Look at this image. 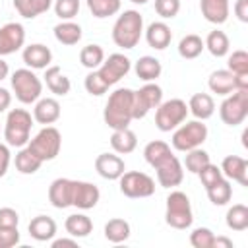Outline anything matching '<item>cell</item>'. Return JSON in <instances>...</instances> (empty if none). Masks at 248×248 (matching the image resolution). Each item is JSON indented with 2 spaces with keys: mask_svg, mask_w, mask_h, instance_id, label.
<instances>
[{
  "mask_svg": "<svg viewBox=\"0 0 248 248\" xmlns=\"http://www.w3.org/2000/svg\"><path fill=\"white\" fill-rule=\"evenodd\" d=\"M132 103H134V91L128 87H120L108 95V101L103 110L105 124L112 130L128 128L134 120L132 116Z\"/></svg>",
  "mask_w": 248,
  "mask_h": 248,
  "instance_id": "6da1fadb",
  "label": "cell"
},
{
  "mask_svg": "<svg viewBox=\"0 0 248 248\" xmlns=\"http://www.w3.org/2000/svg\"><path fill=\"white\" fill-rule=\"evenodd\" d=\"M143 33V17L136 10H124L112 25V41L120 48H134Z\"/></svg>",
  "mask_w": 248,
  "mask_h": 248,
  "instance_id": "7a4b0ae2",
  "label": "cell"
},
{
  "mask_svg": "<svg viewBox=\"0 0 248 248\" xmlns=\"http://www.w3.org/2000/svg\"><path fill=\"white\" fill-rule=\"evenodd\" d=\"M33 116L25 108H12L6 116L4 140L10 147H25L31 140Z\"/></svg>",
  "mask_w": 248,
  "mask_h": 248,
  "instance_id": "3957f363",
  "label": "cell"
},
{
  "mask_svg": "<svg viewBox=\"0 0 248 248\" xmlns=\"http://www.w3.org/2000/svg\"><path fill=\"white\" fill-rule=\"evenodd\" d=\"M165 221H167L169 227L178 229V231H184V229L192 227V223H194L192 205H190V198L184 192L174 190L167 196Z\"/></svg>",
  "mask_w": 248,
  "mask_h": 248,
  "instance_id": "277c9868",
  "label": "cell"
},
{
  "mask_svg": "<svg viewBox=\"0 0 248 248\" xmlns=\"http://www.w3.org/2000/svg\"><path fill=\"white\" fill-rule=\"evenodd\" d=\"M12 89L16 93V99L23 105L37 103L43 93V81L35 76L31 68H19L12 74Z\"/></svg>",
  "mask_w": 248,
  "mask_h": 248,
  "instance_id": "5b68a950",
  "label": "cell"
},
{
  "mask_svg": "<svg viewBox=\"0 0 248 248\" xmlns=\"http://www.w3.org/2000/svg\"><path fill=\"white\" fill-rule=\"evenodd\" d=\"M205 140H207V126L203 124V120H192L186 124L182 122L178 128H174L170 143L176 151H190L200 147Z\"/></svg>",
  "mask_w": 248,
  "mask_h": 248,
  "instance_id": "8992f818",
  "label": "cell"
},
{
  "mask_svg": "<svg viewBox=\"0 0 248 248\" xmlns=\"http://www.w3.org/2000/svg\"><path fill=\"white\" fill-rule=\"evenodd\" d=\"M188 116V105L182 99H169L161 101L155 110V126L161 132H170L178 128Z\"/></svg>",
  "mask_w": 248,
  "mask_h": 248,
  "instance_id": "52a82bcc",
  "label": "cell"
},
{
  "mask_svg": "<svg viewBox=\"0 0 248 248\" xmlns=\"http://www.w3.org/2000/svg\"><path fill=\"white\" fill-rule=\"evenodd\" d=\"M219 116L227 126H238L248 116V89H234L219 107Z\"/></svg>",
  "mask_w": 248,
  "mask_h": 248,
  "instance_id": "ba28073f",
  "label": "cell"
},
{
  "mask_svg": "<svg viewBox=\"0 0 248 248\" xmlns=\"http://www.w3.org/2000/svg\"><path fill=\"white\" fill-rule=\"evenodd\" d=\"M27 147L45 163V161H52L62 147V136L54 126H45L33 140H29Z\"/></svg>",
  "mask_w": 248,
  "mask_h": 248,
  "instance_id": "9c48e42d",
  "label": "cell"
},
{
  "mask_svg": "<svg viewBox=\"0 0 248 248\" xmlns=\"http://www.w3.org/2000/svg\"><path fill=\"white\" fill-rule=\"evenodd\" d=\"M118 184L126 198H149L155 192V180L141 170H124Z\"/></svg>",
  "mask_w": 248,
  "mask_h": 248,
  "instance_id": "30bf717a",
  "label": "cell"
},
{
  "mask_svg": "<svg viewBox=\"0 0 248 248\" xmlns=\"http://www.w3.org/2000/svg\"><path fill=\"white\" fill-rule=\"evenodd\" d=\"M163 101V89L153 83L147 81L143 87H140L138 91H134V103H132V116L136 120L143 118L151 108H157Z\"/></svg>",
  "mask_w": 248,
  "mask_h": 248,
  "instance_id": "8fae6325",
  "label": "cell"
},
{
  "mask_svg": "<svg viewBox=\"0 0 248 248\" xmlns=\"http://www.w3.org/2000/svg\"><path fill=\"white\" fill-rule=\"evenodd\" d=\"M130 68H132L130 58L120 54V52H114V54H110L108 58L103 60V64L97 68V74L105 81V85L110 87V85L118 83L130 72Z\"/></svg>",
  "mask_w": 248,
  "mask_h": 248,
  "instance_id": "7c38bea8",
  "label": "cell"
},
{
  "mask_svg": "<svg viewBox=\"0 0 248 248\" xmlns=\"http://www.w3.org/2000/svg\"><path fill=\"white\" fill-rule=\"evenodd\" d=\"M157 170V182L163 188H174L184 180V169L182 163L178 161V157L174 153H170L169 157H165L161 163H157L153 167Z\"/></svg>",
  "mask_w": 248,
  "mask_h": 248,
  "instance_id": "4fadbf2b",
  "label": "cell"
},
{
  "mask_svg": "<svg viewBox=\"0 0 248 248\" xmlns=\"http://www.w3.org/2000/svg\"><path fill=\"white\" fill-rule=\"evenodd\" d=\"M25 43V29L21 23L10 21L0 27V56L17 52Z\"/></svg>",
  "mask_w": 248,
  "mask_h": 248,
  "instance_id": "5bb4252c",
  "label": "cell"
},
{
  "mask_svg": "<svg viewBox=\"0 0 248 248\" xmlns=\"http://www.w3.org/2000/svg\"><path fill=\"white\" fill-rule=\"evenodd\" d=\"M101 192L95 184L85 182V180H74V190H72V205L78 209H93L99 203Z\"/></svg>",
  "mask_w": 248,
  "mask_h": 248,
  "instance_id": "9a60e30c",
  "label": "cell"
},
{
  "mask_svg": "<svg viewBox=\"0 0 248 248\" xmlns=\"http://www.w3.org/2000/svg\"><path fill=\"white\" fill-rule=\"evenodd\" d=\"M95 170L99 172V176H103L107 180H118L122 176V172L126 170V165L120 155L101 153L95 159Z\"/></svg>",
  "mask_w": 248,
  "mask_h": 248,
  "instance_id": "2e32d148",
  "label": "cell"
},
{
  "mask_svg": "<svg viewBox=\"0 0 248 248\" xmlns=\"http://www.w3.org/2000/svg\"><path fill=\"white\" fill-rule=\"evenodd\" d=\"M221 172L225 178L238 182L240 186H248V161L238 155H227L221 163Z\"/></svg>",
  "mask_w": 248,
  "mask_h": 248,
  "instance_id": "e0dca14e",
  "label": "cell"
},
{
  "mask_svg": "<svg viewBox=\"0 0 248 248\" xmlns=\"http://www.w3.org/2000/svg\"><path fill=\"white\" fill-rule=\"evenodd\" d=\"M72 190H74L72 178H56L48 186V202L56 209H66L72 205Z\"/></svg>",
  "mask_w": 248,
  "mask_h": 248,
  "instance_id": "ac0fdd59",
  "label": "cell"
},
{
  "mask_svg": "<svg viewBox=\"0 0 248 248\" xmlns=\"http://www.w3.org/2000/svg\"><path fill=\"white\" fill-rule=\"evenodd\" d=\"M21 58H23L27 68H31V70H45L52 62V52H50V48L46 45L33 43V45L23 48Z\"/></svg>",
  "mask_w": 248,
  "mask_h": 248,
  "instance_id": "d6986e66",
  "label": "cell"
},
{
  "mask_svg": "<svg viewBox=\"0 0 248 248\" xmlns=\"http://www.w3.org/2000/svg\"><path fill=\"white\" fill-rule=\"evenodd\" d=\"M145 41L155 50H165L172 41V31L165 21H153L145 29Z\"/></svg>",
  "mask_w": 248,
  "mask_h": 248,
  "instance_id": "ffe728a7",
  "label": "cell"
},
{
  "mask_svg": "<svg viewBox=\"0 0 248 248\" xmlns=\"http://www.w3.org/2000/svg\"><path fill=\"white\" fill-rule=\"evenodd\" d=\"M60 118V103L52 97H43L35 103L33 108V120H37L39 124L50 126Z\"/></svg>",
  "mask_w": 248,
  "mask_h": 248,
  "instance_id": "44dd1931",
  "label": "cell"
},
{
  "mask_svg": "<svg viewBox=\"0 0 248 248\" xmlns=\"http://www.w3.org/2000/svg\"><path fill=\"white\" fill-rule=\"evenodd\" d=\"M200 10L209 23L221 25L229 19L231 6H229V0H200Z\"/></svg>",
  "mask_w": 248,
  "mask_h": 248,
  "instance_id": "7402d4cb",
  "label": "cell"
},
{
  "mask_svg": "<svg viewBox=\"0 0 248 248\" xmlns=\"http://www.w3.org/2000/svg\"><path fill=\"white\" fill-rule=\"evenodd\" d=\"M27 231L35 240L46 242V240H52L54 234H56V221L48 215H37V217L31 219Z\"/></svg>",
  "mask_w": 248,
  "mask_h": 248,
  "instance_id": "603a6c76",
  "label": "cell"
},
{
  "mask_svg": "<svg viewBox=\"0 0 248 248\" xmlns=\"http://www.w3.org/2000/svg\"><path fill=\"white\" fill-rule=\"evenodd\" d=\"M43 78H45V83H46V87H48L50 93L60 95V97H64V95L70 93V87H72L70 78H66L58 66L45 68V76Z\"/></svg>",
  "mask_w": 248,
  "mask_h": 248,
  "instance_id": "cb8c5ba5",
  "label": "cell"
},
{
  "mask_svg": "<svg viewBox=\"0 0 248 248\" xmlns=\"http://www.w3.org/2000/svg\"><path fill=\"white\" fill-rule=\"evenodd\" d=\"M207 85L213 93L221 95V97H227L231 95L234 89H236V81H234V74L229 72V70H215L209 79H207Z\"/></svg>",
  "mask_w": 248,
  "mask_h": 248,
  "instance_id": "d4e9b609",
  "label": "cell"
},
{
  "mask_svg": "<svg viewBox=\"0 0 248 248\" xmlns=\"http://www.w3.org/2000/svg\"><path fill=\"white\" fill-rule=\"evenodd\" d=\"M188 112H192L198 120H207L215 112V101L207 93H194L188 101Z\"/></svg>",
  "mask_w": 248,
  "mask_h": 248,
  "instance_id": "484cf974",
  "label": "cell"
},
{
  "mask_svg": "<svg viewBox=\"0 0 248 248\" xmlns=\"http://www.w3.org/2000/svg\"><path fill=\"white\" fill-rule=\"evenodd\" d=\"M138 145V138L130 128H122V130H112L110 136V147L114 149V153L118 155H128L136 149Z\"/></svg>",
  "mask_w": 248,
  "mask_h": 248,
  "instance_id": "4316f807",
  "label": "cell"
},
{
  "mask_svg": "<svg viewBox=\"0 0 248 248\" xmlns=\"http://www.w3.org/2000/svg\"><path fill=\"white\" fill-rule=\"evenodd\" d=\"M64 229H66V232L70 236L83 238V236H89V232L93 231V221L85 213H74V215H68L66 217Z\"/></svg>",
  "mask_w": 248,
  "mask_h": 248,
  "instance_id": "83f0119b",
  "label": "cell"
},
{
  "mask_svg": "<svg viewBox=\"0 0 248 248\" xmlns=\"http://www.w3.org/2000/svg\"><path fill=\"white\" fill-rule=\"evenodd\" d=\"M54 37H56L58 43H62L66 46L78 45L79 39H81V27L78 23H74L72 19L60 21L58 25H54Z\"/></svg>",
  "mask_w": 248,
  "mask_h": 248,
  "instance_id": "f1b7e54d",
  "label": "cell"
},
{
  "mask_svg": "<svg viewBox=\"0 0 248 248\" xmlns=\"http://www.w3.org/2000/svg\"><path fill=\"white\" fill-rule=\"evenodd\" d=\"M134 70H136V76L140 79H143V81H155L161 76L163 66H161V62L155 56H141V58H138Z\"/></svg>",
  "mask_w": 248,
  "mask_h": 248,
  "instance_id": "f546056e",
  "label": "cell"
},
{
  "mask_svg": "<svg viewBox=\"0 0 248 248\" xmlns=\"http://www.w3.org/2000/svg\"><path fill=\"white\" fill-rule=\"evenodd\" d=\"M50 6H52V0H14L16 12L25 19H33L45 14Z\"/></svg>",
  "mask_w": 248,
  "mask_h": 248,
  "instance_id": "4dcf8cb0",
  "label": "cell"
},
{
  "mask_svg": "<svg viewBox=\"0 0 248 248\" xmlns=\"http://www.w3.org/2000/svg\"><path fill=\"white\" fill-rule=\"evenodd\" d=\"M105 238L108 242H124L130 238V223L126 219H120V217H114V219H108L107 225H105Z\"/></svg>",
  "mask_w": 248,
  "mask_h": 248,
  "instance_id": "1f68e13d",
  "label": "cell"
},
{
  "mask_svg": "<svg viewBox=\"0 0 248 248\" xmlns=\"http://www.w3.org/2000/svg\"><path fill=\"white\" fill-rule=\"evenodd\" d=\"M43 161L25 145V147H19L17 155H16V169L21 172V174H33L41 169Z\"/></svg>",
  "mask_w": 248,
  "mask_h": 248,
  "instance_id": "d6a6232c",
  "label": "cell"
},
{
  "mask_svg": "<svg viewBox=\"0 0 248 248\" xmlns=\"http://www.w3.org/2000/svg\"><path fill=\"white\" fill-rule=\"evenodd\" d=\"M203 45H205V48H207L215 58L227 56V54H229V48H231L229 37L225 35V31H219V29L211 31V33L207 35V39L203 41Z\"/></svg>",
  "mask_w": 248,
  "mask_h": 248,
  "instance_id": "836d02e7",
  "label": "cell"
},
{
  "mask_svg": "<svg viewBox=\"0 0 248 248\" xmlns=\"http://www.w3.org/2000/svg\"><path fill=\"white\" fill-rule=\"evenodd\" d=\"M205 192H207V198L213 205H225L232 198V186H231L229 178H225V176L221 180H217L213 186H209Z\"/></svg>",
  "mask_w": 248,
  "mask_h": 248,
  "instance_id": "e575fe53",
  "label": "cell"
},
{
  "mask_svg": "<svg viewBox=\"0 0 248 248\" xmlns=\"http://www.w3.org/2000/svg\"><path fill=\"white\" fill-rule=\"evenodd\" d=\"M203 48H205V45H203L202 37H200V35H194V33L182 37L180 43H178V54H180L182 58H186V60L198 58V56L203 52Z\"/></svg>",
  "mask_w": 248,
  "mask_h": 248,
  "instance_id": "d590c367",
  "label": "cell"
},
{
  "mask_svg": "<svg viewBox=\"0 0 248 248\" xmlns=\"http://www.w3.org/2000/svg\"><path fill=\"white\" fill-rule=\"evenodd\" d=\"M227 227L232 231H246L248 229V207L244 203H234L227 211Z\"/></svg>",
  "mask_w": 248,
  "mask_h": 248,
  "instance_id": "8d00e7d4",
  "label": "cell"
},
{
  "mask_svg": "<svg viewBox=\"0 0 248 248\" xmlns=\"http://www.w3.org/2000/svg\"><path fill=\"white\" fill-rule=\"evenodd\" d=\"M172 151H170V145L167 143V141H161V140H155V141H149L147 145H145V149H143V157H145V161L151 165V167H155L157 163H161L165 157H169Z\"/></svg>",
  "mask_w": 248,
  "mask_h": 248,
  "instance_id": "74e56055",
  "label": "cell"
},
{
  "mask_svg": "<svg viewBox=\"0 0 248 248\" xmlns=\"http://www.w3.org/2000/svg\"><path fill=\"white\" fill-rule=\"evenodd\" d=\"M120 6H122L120 0H87L89 12H91L95 17H99V19L110 17V16L118 14V12H120Z\"/></svg>",
  "mask_w": 248,
  "mask_h": 248,
  "instance_id": "f35d334b",
  "label": "cell"
},
{
  "mask_svg": "<svg viewBox=\"0 0 248 248\" xmlns=\"http://www.w3.org/2000/svg\"><path fill=\"white\" fill-rule=\"evenodd\" d=\"M103 60H105V50L99 45H87L79 52V62L89 70H97L103 64Z\"/></svg>",
  "mask_w": 248,
  "mask_h": 248,
  "instance_id": "ab89813d",
  "label": "cell"
},
{
  "mask_svg": "<svg viewBox=\"0 0 248 248\" xmlns=\"http://www.w3.org/2000/svg\"><path fill=\"white\" fill-rule=\"evenodd\" d=\"M207 163H209V153H207V151H203V149H200V147L186 151L184 167H186V170H188V172L198 174V172H200V169H202V167H205Z\"/></svg>",
  "mask_w": 248,
  "mask_h": 248,
  "instance_id": "60d3db41",
  "label": "cell"
},
{
  "mask_svg": "<svg viewBox=\"0 0 248 248\" xmlns=\"http://www.w3.org/2000/svg\"><path fill=\"white\" fill-rule=\"evenodd\" d=\"M227 66H229L227 70L232 72L234 76L248 74V52L246 50H232V54H229Z\"/></svg>",
  "mask_w": 248,
  "mask_h": 248,
  "instance_id": "b9f144b4",
  "label": "cell"
},
{
  "mask_svg": "<svg viewBox=\"0 0 248 248\" xmlns=\"http://www.w3.org/2000/svg\"><path fill=\"white\" fill-rule=\"evenodd\" d=\"M213 240H215V234L207 227H198L190 234V244L194 248H213Z\"/></svg>",
  "mask_w": 248,
  "mask_h": 248,
  "instance_id": "7bdbcfd3",
  "label": "cell"
},
{
  "mask_svg": "<svg viewBox=\"0 0 248 248\" xmlns=\"http://www.w3.org/2000/svg\"><path fill=\"white\" fill-rule=\"evenodd\" d=\"M79 12V0H54V14L66 21V19H74Z\"/></svg>",
  "mask_w": 248,
  "mask_h": 248,
  "instance_id": "ee69618b",
  "label": "cell"
},
{
  "mask_svg": "<svg viewBox=\"0 0 248 248\" xmlns=\"http://www.w3.org/2000/svg\"><path fill=\"white\" fill-rule=\"evenodd\" d=\"M198 176H200V180H202V186L207 190L209 186H213L217 180H221V178H223V172H221V169H219L217 165H213V163L209 161L205 167H202V169H200Z\"/></svg>",
  "mask_w": 248,
  "mask_h": 248,
  "instance_id": "f6af8a7d",
  "label": "cell"
},
{
  "mask_svg": "<svg viewBox=\"0 0 248 248\" xmlns=\"http://www.w3.org/2000/svg\"><path fill=\"white\" fill-rule=\"evenodd\" d=\"M155 12L163 19H172L180 12V0H155Z\"/></svg>",
  "mask_w": 248,
  "mask_h": 248,
  "instance_id": "bcb514c9",
  "label": "cell"
},
{
  "mask_svg": "<svg viewBox=\"0 0 248 248\" xmlns=\"http://www.w3.org/2000/svg\"><path fill=\"white\" fill-rule=\"evenodd\" d=\"M83 85H85L87 93H89V95H95V97H99V95L107 93V89H108V87L105 85V81L99 78L97 70H91V72L85 76V81H83Z\"/></svg>",
  "mask_w": 248,
  "mask_h": 248,
  "instance_id": "7dc6e473",
  "label": "cell"
},
{
  "mask_svg": "<svg viewBox=\"0 0 248 248\" xmlns=\"http://www.w3.org/2000/svg\"><path fill=\"white\" fill-rule=\"evenodd\" d=\"M19 223V215L12 207H0V229H14Z\"/></svg>",
  "mask_w": 248,
  "mask_h": 248,
  "instance_id": "c3c4849f",
  "label": "cell"
},
{
  "mask_svg": "<svg viewBox=\"0 0 248 248\" xmlns=\"http://www.w3.org/2000/svg\"><path fill=\"white\" fill-rule=\"evenodd\" d=\"M19 242V231L14 229H0V248H12Z\"/></svg>",
  "mask_w": 248,
  "mask_h": 248,
  "instance_id": "681fc988",
  "label": "cell"
},
{
  "mask_svg": "<svg viewBox=\"0 0 248 248\" xmlns=\"http://www.w3.org/2000/svg\"><path fill=\"white\" fill-rule=\"evenodd\" d=\"M10 159H12V153H10L8 143H0V178H2V176L8 172Z\"/></svg>",
  "mask_w": 248,
  "mask_h": 248,
  "instance_id": "f907efd6",
  "label": "cell"
},
{
  "mask_svg": "<svg viewBox=\"0 0 248 248\" xmlns=\"http://www.w3.org/2000/svg\"><path fill=\"white\" fill-rule=\"evenodd\" d=\"M234 16H236L242 23L248 21V0H236V2H234Z\"/></svg>",
  "mask_w": 248,
  "mask_h": 248,
  "instance_id": "816d5d0a",
  "label": "cell"
},
{
  "mask_svg": "<svg viewBox=\"0 0 248 248\" xmlns=\"http://www.w3.org/2000/svg\"><path fill=\"white\" fill-rule=\"evenodd\" d=\"M10 103H12V93H10L8 89H4V87H0V112H4V110H8V107H10Z\"/></svg>",
  "mask_w": 248,
  "mask_h": 248,
  "instance_id": "f5cc1de1",
  "label": "cell"
},
{
  "mask_svg": "<svg viewBox=\"0 0 248 248\" xmlns=\"http://www.w3.org/2000/svg\"><path fill=\"white\" fill-rule=\"evenodd\" d=\"M213 248H232V240H229L225 236H215Z\"/></svg>",
  "mask_w": 248,
  "mask_h": 248,
  "instance_id": "db71d44e",
  "label": "cell"
},
{
  "mask_svg": "<svg viewBox=\"0 0 248 248\" xmlns=\"http://www.w3.org/2000/svg\"><path fill=\"white\" fill-rule=\"evenodd\" d=\"M60 246H78V242L74 240V238H56V240H52V248H60Z\"/></svg>",
  "mask_w": 248,
  "mask_h": 248,
  "instance_id": "11a10c76",
  "label": "cell"
},
{
  "mask_svg": "<svg viewBox=\"0 0 248 248\" xmlns=\"http://www.w3.org/2000/svg\"><path fill=\"white\" fill-rule=\"evenodd\" d=\"M8 74H10V66H8V62L0 56V81H2L4 78H8Z\"/></svg>",
  "mask_w": 248,
  "mask_h": 248,
  "instance_id": "9f6ffc18",
  "label": "cell"
},
{
  "mask_svg": "<svg viewBox=\"0 0 248 248\" xmlns=\"http://www.w3.org/2000/svg\"><path fill=\"white\" fill-rule=\"evenodd\" d=\"M130 2H134V4H147L149 0H130Z\"/></svg>",
  "mask_w": 248,
  "mask_h": 248,
  "instance_id": "6f0895ef",
  "label": "cell"
}]
</instances>
